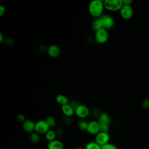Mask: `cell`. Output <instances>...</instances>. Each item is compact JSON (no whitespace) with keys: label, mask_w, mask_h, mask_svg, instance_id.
I'll return each instance as SVG.
<instances>
[{"label":"cell","mask_w":149,"mask_h":149,"mask_svg":"<svg viewBox=\"0 0 149 149\" xmlns=\"http://www.w3.org/2000/svg\"><path fill=\"white\" fill-rule=\"evenodd\" d=\"M40 139V134L37 132H35L30 133V135L29 137V140L31 143L36 144L39 142Z\"/></svg>","instance_id":"cell-18"},{"label":"cell","mask_w":149,"mask_h":149,"mask_svg":"<svg viewBox=\"0 0 149 149\" xmlns=\"http://www.w3.org/2000/svg\"><path fill=\"white\" fill-rule=\"evenodd\" d=\"M55 99H56V102L59 104L61 105L62 106L66 105V104H68V102H69L68 98L65 95H64L59 94V95H56Z\"/></svg>","instance_id":"cell-16"},{"label":"cell","mask_w":149,"mask_h":149,"mask_svg":"<svg viewBox=\"0 0 149 149\" xmlns=\"http://www.w3.org/2000/svg\"><path fill=\"white\" fill-rule=\"evenodd\" d=\"M100 130L101 132L108 133V132L109 130V125L100 123Z\"/></svg>","instance_id":"cell-22"},{"label":"cell","mask_w":149,"mask_h":149,"mask_svg":"<svg viewBox=\"0 0 149 149\" xmlns=\"http://www.w3.org/2000/svg\"><path fill=\"white\" fill-rule=\"evenodd\" d=\"M45 121L48 124L49 127H53L56 125V120H55V118L51 116H48L45 119Z\"/></svg>","instance_id":"cell-21"},{"label":"cell","mask_w":149,"mask_h":149,"mask_svg":"<svg viewBox=\"0 0 149 149\" xmlns=\"http://www.w3.org/2000/svg\"><path fill=\"white\" fill-rule=\"evenodd\" d=\"M55 132H56V137H58L59 139L62 137V136L63 135V132L62 129L58 128L56 130Z\"/></svg>","instance_id":"cell-24"},{"label":"cell","mask_w":149,"mask_h":149,"mask_svg":"<svg viewBox=\"0 0 149 149\" xmlns=\"http://www.w3.org/2000/svg\"><path fill=\"white\" fill-rule=\"evenodd\" d=\"M49 126L45 120H38L36 123L35 132L40 134H45L49 130Z\"/></svg>","instance_id":"cell-4"},{"label":"cell","mask_w":149,"mask_h":149,"mask_svg":"<svg viewBox=\"0 0 149 149\" xmlns=\"http://www.w3.org/2000/svg\"><path fill=\"white\" fill-rule=\"evenodd\" d=\"M109 34L108 30L101 29L95 33V40L98 44H104L108 40Z\"/></svg>","instance_id":"cell-3"},{"label":"cell","mask_w":149,"mask_h":149,"mask_svg":"<svg viewBox=\"0 0 149 149\" xmlns=\"http://www.w3.org/2000/svg\"><path fill=\"white\" fill-rule=\"evenodd\" d=\"M47 52L49 56L52 58L58 57L61 53L60 47L56 45H51L47 49Z\"/></svg>","instance_id":"cell-10"},{"label":"cell","mask_w":149,"mask_h":149,"mask_svg":"<svg viewBox=\"0 0 149 149\" xmlns=\"http://www.w3.org/2000/svg\"><path fill=\"white\" fill-rule=\"evenodd\" d=\"M3 36L2 33H0V42H2L3 41Z\"/></svg>","instance_id":"cell-30"},{"label":"cell","mask_w":149,"mask_h":149,"mask_svg":"<svg viewBox=\"0 0 149 149\" xmlns=\"http://www.w3.org/2000/svg\"><path fill=\"white\" fill-rule=\"evenodd\" d=\"M101 149H118V148L114 144L108 143L102 146Z\"/></svg>","instance_id":"cell-23"},{"label":"cell","mask_w":149,"mask_h":149,"mask_svg":"<svg viewBox=\"0 0 149 149\" xmlns=\"http://www.w3.org/2000/svg\"><path fill=\"white\" fill-rule=\"evenodd\" d=\"M74 113L76 115L81 119L87 118L90 114V109L88 107L85 105L80 104L74 109Z\"/></svg>","instance_id":"cell-5"},{"label":"cell","mask_w":149,"mask_h":149,"mask_svg":"<svg viewBox=\"0 0 149 149\" xmlns=\"http://www.w3.org/2000/svg\"><path fill=\"white\" fill-rule=\"evenodd\" d=\"M120 14L122 18L127 20L132 17L133 16V11L132 6L128 5H123L120 9Z\"/></svg>","instance_id":"cell-7"},{"label":"cell","mask_w":149,"mask_h":149,"mask_svg":"<svg viewBox=\"0 0 149 149\" xmlns=\"http://www.w3.org/2000/svg\"><path fill=\"white\" fill-rule=\"evenodd\" d=\"M35 125L36 123L32 120L26 119L23 123V128L27 133H31L35 131Z\"/></svg>","instance_id":"cell-11"},{"label":"cell","mask_w":149,"mask_h":149,"mask_svg":"<svg viewBox=\"0 0 149 149\" xmlns=\"http://www.w3.org/2000/svg\"><path fill=\"white\" fill-rule=\"evenodd\" d=\"M87 131L88 133L93 135L97 134L100 132V123L96 120H92L88 122Z\"/></svg>","instance_id":"cell-9"},{"label":"cell","mask_w":149,"mask_h":149,"mask_svg":"<svg viewBox=\"0 0 149 149\" xmlns=\"http://www.w3.org/2000/svg\"><path fill=\"white\" fill-rule=\"evenodd\" d=\"M109 140V135L108 133L100 132L97 134L95 135V141L101 147L108 143Z\"/></svg>","instance_id":"cell-6"},{"label":"cell","mask_w":149,"mask_h":149,"mask_svg":"<svg viewBox=\"0 0 149 149\" xmlns=\"http://www.w3.org/2000/svg\"><path fill=\"white\" fill-rule=\"evenodd\" d=\"M100 17L102 21L104 29L108 30L111 29L113 27L115 22L112 17L108 15H102Z\"/></svg>","instance_id":"cell-8"},{"label":"cell","mask_w":149,"mask_h":149,"mask_svg":"<svg viewBox=\"0 0 149 149\" xmlns=\"http://www.w3.org/2000/svg\"><path fill=\"white\" fill-rule=\"evenodd\" d=\"M111 121V119L109 116L105 112H102L99 115L98 122L100 123L103 124H107L109 125Z\"/></svg>","instance_id":"cell-15"},{"label":"cell","mask_w":149,"mask_h":149,"mask_svg":"<svg viewBox=\"0 0 149 149\" xmlns=\"http://www.w3.org/2000/svg\"><path fill=\"white\" fill-rule=\"evenodd\" d=\"M104 8L112 12L120 10L123 6V2L122 0H105L104 1Z\"/></svg>","instance_id":"cell-2"},{"label":"cell","mask_w":149,"mask_h":149,"mask_svg":"<svg viewBox=\"0 0 149 149\" xmlns=\"http://www.w3.org/2000/svg\"><path fill=\"white\" fill-rule=\"evenodd\" d=\"M48 149H65L64 145L59 140H55L48 143Z\"/></svg>","instance_id":"cell-12"},{"label":"cell","mask_w":149,"mask_h":149,"mask_svg":"<svg viewBox=\"0 0 149 149\" xmlns=\"http://www.w3.org/2000/svg\"><path fill=\"white\" fill-rule=\"evenodd\" d=\"M88 125V123L86 120H81L78 123V127L81 130H83V131L86 130L87 131Z\"/></svg>","instance_id":"cell-20"},{"label":"cell","mask_w":149,"mask_h":149,"mask_svg":"<svg viewBox=\"0 0 149 149\" xmlns=\"http://www.w3.org/2000/svg\"><path fill=\"white\" fill-rule=\"evenodd\" d=\"M142 107L144 109H148L149 108V100L146 99L144 100L142 102Z\"/></svg>","instance_id":"cell-25"},{"label":"cell","mask_w":149,"mask_h":149,"mask_svg":"<svg viewBox=\"0 0 149 149\" xmlns=\"http://www.w3.org/2000/svg\"><path fill=\"white\" fill-rule=\"evenodd\" d=\"M84 149H101V146L95 141H90L86 144Z\"/></svg>","instance_id":"cell-19"},{"label":"cell","mask_w":149,"mask_h":149,"mask_svg":"<svg viewBox=\"0 0 149 149\" xmlns=\"http://www.w3.org/2000/svg\"><path fill=\"white\" fill-rule=\"evenodd\" d=\"M69 104H70V105L74 109H75L78 107V105H79V104H77V102L76 101H72L71 103Z\"/></svg>","instance_id":"cell-27"},{"label":"cell","mask_w":149,"mask_h":149,"mask_svg":"<svg viewBox=\"0 0 149 149\" xmlns=\"http://www.w3.org/2000/svg\"><path fill=\"white\" fill-rule=\"evenodd\" d=\"M74 149H84V148H83L81 147H76L74 148Z\"/></svg>","instance_id":"cell-31"},{"label":"cell","mask_w":149,"mask_h":149,"mask_svg":"<svg viewBox=\"0 0 149 149\" xmlns=\"http://www.w3.org/2000/svg\"><path fill=\"white\" fill-rule=\"evenodd\" d=\"M17 120H18L19 122H22V123H23V122L26 120V118H25L24 115L23 114H22V113L19 114V115H17Z\"/></svg>","instance_id":"cell-26"},{"label":"cell","mask_w":149,"mask_h":149,"mask_svg":"<svg viewBox=\"0 0 149 149\" xmlns=\"http://www.w3.org/2000/svg\"><path fill=\"white\" fill-rule=\"evenodd\" d=\"M91 27L93 30L97 31L101 29H103V23L101 17L97 18L93 20L91 23Z\"/></svg>","instance_id":"cell-14"},{"label":"cell","mask_w":149,"mask_h":149,"mask_svg":"<svg viewBox=\"0 0 149 149\" xmlns=\"http://www.w3.org/2000/svg\"><path fill=\"white\" fill-rule=\"evenodd\" d=\"M5 12V8L4 6H0V16H2Z\"/></svg>","instance_id":"cell-28"},{"label":"cell","mask_w":149,"mask_h":149,"mask_svg":"<svg viewBox=\"0 0 149 149\" xmlns=\"http://www.w3.org/2000/svg\"><path fill=\"white\" fill-rule=\"evenodd\" d=\"M45 139L49 141H52L53 140H56V132L55 131H54V130H51L49 129L45 134Z\"/></svg>","instance_id":"cell-17"},{"label":"cell","mask_w":149,"mask_h":149,"mask_svg":"<svg viewBox=\"0 0 149 149\" xmlns=\"http://www.w3.org/2000/svg\"><path fill=\"white\" fill-rule=\"evenodd\" d=\"M123 5H130V4L132 2V1L131 0H123L122 1Z\"/></svg>","instance_id":"cell-29"},{"label":"cell","mask_w":149,"mask_h":149,"mask_svg":"<svg viewBox=\"0 0 149 149\" xmlns=\"http://www.w3.org/2000/svg\"><path fill=\"white\" fill-rule=\"evenodd\" d=\"M61 111L64 115L68 117H70L74 113V109L69 104L62 106Z\"/></svg>","instance_id":"cell-13"},{"label":"cell","mask_w":149,"mask_h":149,"mask_svg":"<svg viewBox=\"0 0 149 149\" xmlns=\"http://www.w3.org/2000/svg\"><path fill=\"white\" fill-rule=\"evenodd\" d=\"M104 1L93 0L88 5V11L90 14L95 18L100 17L104 9Z\"/></svg>","instance_id":"cell-1"}]
</instances>
